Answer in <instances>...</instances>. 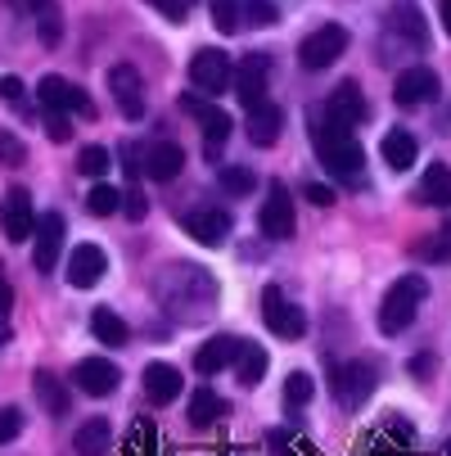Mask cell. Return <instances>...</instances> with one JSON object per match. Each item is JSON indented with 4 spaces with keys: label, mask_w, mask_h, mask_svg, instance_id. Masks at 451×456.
Segmentation results:
<instances>
[{
    "label": "cell",
    "mask_w": 451,
    "mask_h": 456,
    "mask_svg": "<svg viewBox=\"0 0 451 456\" xmlns=\"http://www.w3.org/2000/svg\"><path fill=\"white\" fill-rule=\"evenodd\" d=\"M10 307H14V285L0 276V316H10Z\"/></svg>",
    "instance_id": "cell-48"
},
{
    "label": "cell",
    "mask_w": 451,
    "mask_h": 456,
    "mask_svg": "<svg viewBox=\"0 0 451 456\" xmlns=\"http://www.w3.org/2000/svg\"><path fill=\"white\" fill-rule=\"evenodd\" d=\"M208 10H213V28H217V32L235 37V32L244 28V19H239V0H208Z\"/></svg>",
    "instance_id": "cell-35"
},
{
    "label": "cell",
    "mask_w": 451,
    "mask_h": 456,
    "mask_svg": "<svg viewBox=\"0 0 451 456\" xmlns=\"http://www.w3.org/2000/svg\"><path fill=\"white\" fill-rule=\"evenodd\" d=\"M330 388H334V398H339L343 411H357V407L374 394V366H370V362H348V366L334 370Z\"/></svg>",
    "instance_id": "cell-8"
},
{
    "label": "cell",
    "mask_w": 451,
    "mask_h": 456,
    "mask_svg": "<svg viewBox=\"0 0 451 456\" xmlns=\"http://www.w3.org/2000/svg\"><path fill=\"white\" fill-rule=\"evenodd\" d=\"M393 100H398L402 109H415V104H424V100H438V73L424 69V63H415V69L398 73V82H393Z\"/></svg>",
    "instance_id": "cell-19"
},
{
    "label": "cell",
    "mask_w": 451,
    "mask_h": 456,
    "mask_svg": "<svg viewBox=\"0 0 451 456\" xmlns=\"http://www.w3.org/2000/svg\"><path fill=\"white\" fill-rule=\"evenodd\" d=\"M257 226H262V235H267V240H289V235H294L298 217H294V204H289V190H285L280 181L271 185V194L262 200V213H257Z\"/></svg>",
    "instance_id": "cell-13"
},
{
    "label": "cell",
    "mask_w": 451,
    "mask_h": 456,
    "mask_svg": "<svg viewBox=\"0 0 451 456\" xmlns=\"http://www.w3.org/2000/svg\"><path fill=\"white\" fill-rule=\"evenodd\" d=\"M424 298H429V281L415 272V276H402L398 285H389V294H383V303H379V330L383 335H402L407 325L415 321V312L424 307Z\"/></svg>",
    "instance_id": "cell-3"
},
{
    "label": "cell",
    "mask_w": 451,
    "mask_h": 456,
    "mask_svg": "<svg viewBox=\"0 0 451 456\" xmlns=\"http://www.w3.org/2000/svg\"><path fill=\"white\" fill-rule=\"evenodd\" d=\"M326 118H334L339 126H357V122L366 118V95H361V86H357V82H339V86L330 91V100H326Z\"/></svg>",
    "instance_id": "cell-20"
},
{
    "label": "cell",
    "mask_w": 451,
    "mask_h": 456,
    "mask_svg": "<svg viewBox=\"0 0 451 456\" xmlns=\"http://www.w3.org/2000/svg\"><path fill=\"white\" fill-rule=\"evenodd\" d=\"M235 353H239V339H235V335H217V339H208V344L195 353V370H199V375H217V370H226V366L235 362Z\"/></svg>",
    "instance_id": "cell-26"
},
{
    "label": "cell",
    "mask_w": 451,
    "mask_h": 456,
    "mask_svg": "<svg viewBox=\"0 0 451 456\" xmlns=\"http://www.w3.org/2000/svg\"><path fill=\"white\" fill-rule=\"evenodd\" d=\"M109 447H113V425L104 416H91L86 425H77V434H73L77 456H109Z\"/></svg>",
    "instance_id": "cell-24"
},
{
    "label": "cell",
    "mask_w": 451,
    "mask_h": 456,
    "mask_svg": "<svg viewBox=\"0 0 451 456\" xmlns=\"http://www.w3.org/2000/svg\"><path fill=\"white\" fill-rule=\"evenodd\" d=\"M262 321H267V330H271L276 339H302V335H307L302 307H294L276 285H267V294H262Z\"/></svg>",
    "instance_id": "cell-6"
},
{
    "label": "cell",
    "mask_w": 451,
    "mask_h": 456,
    "mask_svg": "<svg viewBox=\"0 0 451 456\" xmlns=\"http://www.w3.org/2000/svg\"><path fill=\"white\" fill-rule=\"evenodd\" d=\"M226 411H230V403H226V398H217L213 388H199V394L189 398V425H195V429H208V425H217Z\"/></svg>",
    "instance_id": "cell-30"
},
{
    "label": "cell",
    "mask_w": 451,
    "mask_h": 456,
    "mask_svg": "<svg viewBox=\"0 0 451 456\" xmlns=\"http://www.w3.org/2000/svg\"><path fill=\"white\" fill-rule=\"evenodd\" d=\"M307 200H311L316 208H330V204H334V190H330V185H307Z\"/></svg>",
    "instance_id": "cell-47"
},
{
    "label": "cell",
    "mask_w": 451,
    "mask_h": 456,
    "mask_svg": "<svg viewBox=\"0 0 451 456\" xmlns=\"http://www.w3.org/2000/svg\"><path fill=\"white\" fill-rule=\"evenodd\" d=\"M181 167H185V150H181L176 141H158V145L145 154V172H149L154 181H176Z\"/></svg>",
    "instance_id": "cell-25"
},
{
    "label": "cell",
    "mask_w": 451,
    "mask_h": 456,
    "mask_svg": "<svg viewBox=\"0 0 451 456\" xmlns=\"http://www.w3.org/2000/svg\"><path fill=\"white\" fill-rule=\"evenodd\" d=\"M415 204H433V208H451V167L447 163H429L420 185H415Z\"/></svg>",
    "instance_id": "cell-23"
},
{
    "label": "cell",
    "mask_w": 451,
    "mask_h": 456,
    "mask_svg": "<svg viewBox=\"0 0 451 456\" xmlns=\"http://www.w3.org/2000/svg\"><path fill=\"white\" fill-rule=\"evenodd\" d=\"M415 253L424 257V263H447V257H451V240H447V231H438L433 240L415 244Z\"/></svg>",
    "instance_id": "cell-41"
},
{
    "label": "cell",
    "mask_w": 451,
    "mask_h": 456,
    "mask_svg": "<svg viewBox=\"0 0 451 456\" xmlns=\"http://www.w3.org/2000/svg\"><path fill=\"white\" fill-rule=\"evenodd\" d=\"M45 132H50V141H68L73 136V126H68V113H45Z\"/></svg>",
    "instance_id": "cell-45"
},
{
    "label": "cell",
    "mask_w": 451,
    "mask_h": 456,
    "mask_svg": "<svg viewBox=\"0 0 451 456\" xmlns=\"http://www.w3.org/2000/svg\"><path fill=\"white\" fill-rule=\"evenodd\" d=\"M145 398H149L154 407L176 403V398H181V370L167 366V362H149V366H145Z\"/></svg>",
    "instance_id": "cell-22"
},
{
    "label": "cell",
    "mask_w": 451,
    "mask_h": 456,
    "mask_svg": "<svg viewBox=\"0 0 451 456\" xmlns=\"http://www.w3.org/2000/svg\"><path fill=\"white\" fill-rule=\"evenodd\" d=\"M343 50H348V28L326 23V28H316L311 37H302V45H298V63H302L307 73H320V69H330V63H339Z\"/></svg>",
    "instance_id": "cell-4"
},
{
    "label": "cell",
    "mask_w": 451,
    "mask_h": 456,
    "mask_svg": "<svg viewBox=\"0 0 451 456\" xmlns=\"http://www.w3.org/2000/svg\"><path fill=\"white\" fill-rule=\"evenodd\" d=\"M109 163H113V159H109V150H104V145H86V150H82V159H77V167H82L86 176H104V172H109Z\"/></svg>",
    "instance_id": "cell-39"
},
{
    "label": "cell",
    "mask_w": 451,
    "mask_h": 456,
    "mask_svg": "<svg viewBox=\"0 0 451 456\" xmlns=\"http://www.w3.org/2000/svg\"><path fill=\"white\" fill-rule=\"evenodd\" d=\"M230 73H235V63L226 50H195V59H189V82H195L204 95H221L230 91Z\"/></svg>",
    "instance_id": "cell-5"
},
{
    "label": "cell",
    "mask_w": 451,
    "mask_h": 456,
    "mask_svg": "<svg viewBox=\"0 0 451 456\" xmlns=\"http://www.w3.org/2000/svg\"><path fill=\"white\" fill-rule=\"evenodd\" d=\"M0 163H5V167H19V163H28V145H23L14 132H0Z\"/></svg>",
    "instance_id": "cell-40"
},
{
    "label": "cell",
    "mask_w": 451,
    "mask_h": 456,
    "mask_svg": "<svg viewBox=\"0 0 451 456\" xmlns=\"http://www.w3.org/2000/svg\"><path fill=\"white\" fill-rule=\"evenodd\" d=\"M271 447H276V456H294V452H289V438H285L280 429L271 434Z\"/></svg>",
    "instance_id": "cell-50"
},
{
    "label": "cell",
    "mask_w": 451,
    "mask_h": 456,
    "mask_svg": "<svg viewBox=\"0 0 451 456\" xmlns=\"http://www.w3.org/2000/svg\"><path fill=\"white\" fill-rule=\"evenodd\" d=\"M181 226H185V235H195L204 248H221V244L230 240V231H235L230 213H226V208H217V204L185 213V222H181Z\"/></svg>",
    "instance_id": "cell-10"
},
{
    "label": "cell",
    "mask_w": 451,
    "mask_h": 456,
    "mask_svg": "<svg viewBox=\"0 0 451 456\" xmlns=\"http://www.w3.org/2000/svg\"><path fill=\"white\" fill-rule=\"evenodd\" d=\"M379 154H383V163H389L393 172H407V167L415 163L420 145H415V136H411V132H402V126H398V132H389V136H383Z\"/></svg>",
    "instance_id": "cell-29"
},
{
    "label": "cell",
    "mask_w": 451,
    "mask_h": 456,
    "mask_svg": "<svg viewBox=\"0 0 451 456\" xmlns=\"http://www.w3.org/2000/svg\"><path fill=\"white\" fill-rule=\"evenodd\" d=\"M244 132H248V141H253L257 150H271V145L280 141V132H285V109H280V104H271V100L248 104V122H244Z\"/></svg>",
    "instance_id": "cell-14"
},
{
    "label": "cell",
    "mask_w": 451,
    "mask_h": 456,
    "mask_svg": "<svg viewBox=\"0 0 451 456\" xmlns=\"http://www.w3.org/2000/svg\"><path fill=\"white\" fill-rule=\"evenodd\" d=\"M109 95H113V104L122 109L126 122L145 118V82H141V73L132 69V63H113L109 69Z\"/></svg>",
    "instance_id": "cell-7"
},
{
    "label": "cell",
    "mask_w": 451,
    "mask_h": 456,
    "mask_svg": "<svg viewBox=\"0 0 451 456\" xmlns=\"http://www.w3.org/2000/svg\"><path fill=\"white\" fill-rule=\"evenodd\" d=\"M91 335H95L100 344H109V348H126V339H132V325H126L117 312H109V307H95V312H91Z\"/></svg>",
    "instance_id": "cell-28"
},
{
    "label": "cell",
    "mask_w": 451,
    "mask_h": 456,
    "mask_svg": "<svg viewBox=\"0 0 451 456\" xmlns=\"http://www.w3.org/2000/svg\"><path fill=\"white\" fill-rule=\"evenodd\" d=\"M122 159H126V163H122L126 172H132V176H141V163H136V159H141V150H136V145H122Z\"/></svg>",
    "instance_id": "cell-49"
},
{
    "label": "cell",
    "mask_w": 451,
    "mask_h": 456,
    "mask_svg": "<svg viewBox=\"0 0 451 456\" xmlns=\"http://www.w3.org/2000/svg\"><path fill=\"white\" fill-rule=\"evenodd\" d=\"M73 384L82 388L86 398H109V394H117L122 370H117L109 357H82V362L73 366Z\"/></svg>",
    "instance_id": "cell-11"
},
{
    "label": "cell",
    "mask_w": 451,
    "mask_h": 456,
    "mask_svg": "<svg viewBox=\"0 0 451 456\" xmlns=\"http://www.w3.org/2000/svg\"><path fill=\"white\" fill-rule=\"evenodd\" d=\"M239 19H244V23H253V28H271L280 14H276L271 0H239Z\"/></svg>",
    "instance_id": "cell-38"
},
{
    "label": "cell",
    "mask_w": 451,
    "mask_h": 456,
    "mask_svg": "<svg viewBox=\"0 0 451 456\" xmlns=\"http://www.w3.org/2000/svg\"><path fill=\"white\" fill-rule=\"evenodd\" d=\"M149 5H154L163 19H172V23H185V19H189V10H195V0H149Z\"/></svg>",
    "instance_id": "cell-42"
},
{
    "label": "cell",
    "mask_w": 451,
    "mask_h": 456,
    "mask_svg": "<svg viewBox=\"0 0 451 456\" xmlns=\"http://www.w3.org/2000/svg\"><path fill=\"white\" fill-rule=\"evenodd\" d=\"M442 28L451 32V0H442Z\"/></svg>",
    "instance_id": "cell-51"
},
{
    "label": "cell",
    "mask_w": 451,
    "mask_h": 456,
    "mask_svg": "<svg viewBox=\"0 0 451 456\" xmlns=\"http://www.w3.org/2000/svg\"><path fill=\"white\" fill-rule=\"evenodd\" d=\"M217 185H221L226 194H253V185H257V176H253V167H239V163H226V167L217 172Z\"/></svg>",
    "instance_id": "cell-33"
},
{
    "label": "cell",
    "mask_w": 451,
    "mask_h": 456,
    "mask_svg": "<svg viewBox=\"0 0 451 456\" xmlns=\"http://www.w3.org/2000/svg\"><path fill=\"white\" fill-rule=\"evenodd\" d=\"M267 366H271V357H267V348H257V344H239V353H235V375H239V384L244 388H257L267 379Z\"/></svg>",
    "instance_id": "cell-27"
},
{
    "label": "cell",
    "mask_w": 451,
    "mask_h": 456,
    "mask_svg": "<svg viewBox=\"0 0 451 456\" xmlns=\"http://www.w3.org/2000/svg\"><path fill=\"white\" fill-rule=\"evenodd\" d=\"M32 388H36V398H41V407L50 416H68V388H63L50 370H36L32 375Z\"/></svg>",
    "instance_id": "cell-31"
},
{
    "label": "cell",
    "mask_w": 451,
    "mask_h": 456,
    "mask_svg": "<svg viewBox=\"0 0 451 456\" xmlns=\"http://www.w3.org/2000/svg\"><path fill=\"white\" fill-rule=\"evenodd\" d=\"M447 456H451V443H447Z\"/></svg>",
    "instance_id": "cell-52"
},
{
    "label": "cell",
    "mask_w": 451,
    "mask_h": 456,
    "mask_svg": "<svg viewBox=\"0 0 451 456\" xmlns=\"http://www.w3.org/2000/svg\"><path fill=\"white\" fill-rule=\"evenodd\" d=\"M104 272H109V257H104V248L100 244H77L73 253H68V285L73 289H95L100 281H104Z\"/></svg>",
    "instance_id": "cell-15"
},
{
    "label": "cell",
    "mask_w": 451,
    "mask_h": 456,
    "mask_svg": "<svg viewBox=\"0 0 451 456\" xmlns=\"http://www.w3.org/2000/svg\"><path fill=\"white\" fill-rule=\"evenodd\" d=\"M122 213L132 217V222H141V217L149 213V200H145L141 190H126V194H122Z\"/></svg>",
    "instance_id": "cell-44"
},
{
    "label": "cell",
    "mask_w": 451,
    "mask_h": 456,
    "mask_svg": "<svg viewBox=\"0 0 451 456\" xmlns=\"http://www.w3.org/2000/svg\"><path fill=\"white\" fill-rule=\"evenodd\" d=\"M32 235H36L32 267L45 276V272H54V267H59V253H63V217H59V213H45V217L32 226Z\"/></svg>",
    "instance_id": "cell-17"
},
{
    "label": "cell",
    "mask_w": 451,
    "mask_h": 456,
    "mask_svg": "<svg viewBox=\"0 0 451 456\" xmlns=\"http://www.w3.org/2000/svg\"><path fill=\"white\" fill-rule=\"evenodd\" d=\"M154 447H158L154 420H136L132 425V438H126V456H154Z\"/></svg>",
    "instance_id": "cell-36"
},
{
    "label": "cell",
    "mask_w": 451,
    "mask_h": 456,
    "mask_svg": "<svg viewBox=\"0 0 451 456\" xmlns=\"http://www.w3.org/2000/svg\"><path fill=\"white\" fill-rule=\"evenodd\" d=\"M154 294H158L163 312L176 316L181 325H195V321H204V316L217 307V281H213L204 267H195V263L167 267V272L158 276Z\"/></svg>",
    "instance_id": "cell-1"
},
{
    "label": "cell",
    "mask_w": 451,
    "mask_h": 456,
    "mask_svg": "<svg viewBox=\"0 0 451 456\" xmlns=\"http://www.w3.org/2000/svg\"><path fill=\"white\" fill-rule=\"evenodd\" d=\"M0 95H5V104H23V82L19 77H0Z\"/></svg>",
    "instance_id": "cell-46"
},
{
    "label": "cell",
    "mask_w": 451,
    "mask_h": 456,
    "mask_svg": "<svg viewBox=\"0 0 451 456\" xmlns=\"http://www.w3.org/2000/svg\"><path fill=\"white\" fill-rule=\"evenodd\" d=\"M0 222H5V235H10V244H23V240H32L36 208H32V194H28L23 185H14V190L5 194V213H0Z\"/></svg>",
    "instance_id": "cell-18"
},
{
    "label": "cell",
    "mask_w": 451,
    "mask_h": 456,
    "mask_svg": "<svg viewBox=\"0 0 451 456\" xmlns=\"http://www.w3.org/2000/svg\"><path fill=\"white\" fill-rule=\"evenodd\" d=\"M19 434H23V411L5 407V411H0V443H14Z\"/></svg>",
    "instance_id": "cell-43"
},
{
    "label": "cell",
    "mask_w": 451,
    "mask_h": 456,
    "mask_svg": "<svg viewBox=\"0 0 451 456\" xmlns=\"http://www.w3.org/2000/svg\"><path fill=\"white\" fill-rule=\"evenodd\" d=\"M181 109L185 113H195L199 122H204V150H208V159H217L221 154V145L230 141V113L226 109H217V104H204V100H195V95H185L181 100Z\"/></svg>",
    "instance_id": "cell-12"
},
{
    "label": "cell",
    "mask_w": 451,
    "mask_h": 456,
    "mask_svg": "<svg viewBox=\"0 0 451 456\" xmlns=\"http://www.w3.org/2000/svg\"><path fill=\"white\" fill-rule=\"evenodd\" d=\"M267 73H271V59L267 54H248L239 69L230 73V86L239 95V104H257V100H267Z\"/></svg>",
    "instance_id": "cell-16"
},
{
    "label": "cell",
    "mask_w": 451,
    "mask_h": 456,
    "mask_svg": "<svg viewBox=\"0 0 451 456\" xmlns=\"http://www.w3.org/2000/svg\"><path fill=\"white\" fill-rule=\"evenodd\" d=\"M389 41H398V45L407 41L411 50H424L429 45V28H424V19H420V10L411 5V0L389 14Z\"/></svg>",
    "instance_id": "cell-21"
},
{
    "label": "cell",
    "mask_w": 451,
    "mask_h": 456,
    "mask_svg": "<svg viewBox=\"0 0 451 456\" xmlns=\"http://www.w3.org/2000/svg\"><path fill=\"white\" fill-rule=\"evenodd\" d=\"M86 208H91L95 217H113V213H122V194H117L113 185H104V181H100V185L86 194Z\"/></svg>",
    "instance_id": "cell-37"
},
{
    "label": "cell",
    "mask_w": 451,
    "mask_h": 456,
    "mask_svg": "<svg viewBox=\"0 0 451 456\" xmlns=\"http://www.w3.org/2000/svg\"><path fill=\"white\" fill-rule=\"evenodd\" d=\"M311 398H316V379L307 370H294L285 379V407H307Z\"/></svg>",
    "instance_id": "cell-34"
},
{
    "label": "cell",
    "mask_w": 451,
    "mask_h": 456,
    "mask_svg": "<svg viewBox=\"0 0 451 456\" xmlns=\"http://www.w3.org/2000/svg\"><path fill=\"white\" fill-rule=\"evenodd\" d=\"M36 104H41L45 113H82V118L95 113V104L82 95V86L63 82V77H54V73L36 82Z\"/></svg>",
    "instance_id": "cell-9"
},
{
    "label": "cell",
    "mask_w": 451,
    "mask_h": 456,
    "mask_svg": "<svg viewBox=\"0 0 451 456\" xmlns=\"http://www.w3.org/2000/svg\"><path fill=\"white\" fill-rule=\"evenodd\" d=\"M307 122H311L307 132H311L316 159L326 163V172H334V176H343V181L361 176L366 154H361V141L352 136V126H339L334 118H326V109H311Z\"/></svg>",
    "instance_id": "cell-2"
},
{
    "label": "cell",
    "mask_w": 451,
    "mask_h": 456,
    "mask_svg": "<svg viewBox=\"0 0 451 456\" xmlns=\"http://www.w3.org/2000/svg\"><path fill=\"white\" fill-rule=\"evenodd\" d=\"M23 5L36 14V23H41V41H45V45H59L63 23H59V5H54V0H23Z\"/></svg>",
    "instance_id": "cell-32"
}]
</instances>
